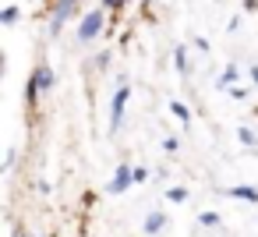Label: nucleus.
<instances>
[{"label":"nucleus","instance_id":"obj_12","mask_svg":"<svg viewBox=\"0 0 258 237\" xmlns=\"http://www.w3.org/2000/svg\"><path fill=\"white\" fill-rule=\"evenodd\" d=\"M18 18H22V11H18V8H4V15H0V22H4V25H15Z\"/></svg>","mask_w":258,"mask_h":237},{"label":"nucleus","instance_id":"obj_18","mask_svg":"<svg viewBox=\"0 0 258 237\" xmlns=\"http://www.w3.org/2000/svg\"><path fill=\"white\" fill-rule=\"evenodd\" d=\"M131 0H103V8H127Z\"/></svg>","mask_w":258,"mask_h":237},{"label":"nucleus","instance_id":"obj_9","mask_svg":"<svg viewBox=\"0 0 258 237\" xmlns=\"http://www.w3.org/2000/svg\"><path fill=\"white\" fill-rule=\"evenodd\" d=\"M233 82H237V64H226V71L219 75V89L226 92V85H233Z\"/></svg>","mask_w":258,"mask_h":237},{"label":"nucleus","instance_id":"obj_2","mask_svg":"<svg viewBox=\"0 0 258 237\" xmlns=\"http://www.w3.org/2000/svg\"><path fill=\"white\" fill-rule=\"evenodd\" d=\"M50 89H57V75L50 71V64H36L32 78H29V89H25V99L32 103L36 92H50Z\"/></svg>","mask_w":258,"mask_h":237},{"label":"nucleus","instance_id":"obj_5","mask_svg":"<svg viewBox=\"0 0 258 237\" xmlns=\"http://www.w3.org/2000/svg\"><path fill=\"white\" fill-rule=\"evenodd\" d=\"M135 184V166H127V163H120L117 170H113V177H110V184H106V191L110 195H120V191H127Z\"/></svg>","mask_w":258,"mask_h":237},{"label":"nucleus","instance_id":"obj_3","mask_svg":"<svg viewBox=\"0 0 258 237\" xmlns=\"http://www.w3.org/2000/svg\"><path fill=\"white\" fill-rule=\"evenodd\" d=\"M53 4H57V8H53V15H50V25H46V32H50V36H60L64 22L78 15V0H53Z\"/></svg>","mask_w":258,"mask_h":237},{"label":"nucleus","instance_id":"obj_10","mask_svg":"<svg viewBox=\"0 0 258 237\" xmlns=\"http://www.w3.org/2000/svg\"><path fill=\"white\" fill-rule=\"evenodd\" d=\"M170 110H173V117H177V121H184V124H191V110H187L184 103H177V99H170Z\"/></svg>","mask_w":258,"mask_h":237},{"label":"nucleus","instance_id":"obj_6","mask_svg":"<svg viewBox=\"0 0 258 237\" xmlns=\"http://www.w3.org/2000/svg\"><path fill=\"white\" fill-rule=\"evenodd\" d=\"M230 198H244V202H258V188H247V184H237L226 191Z\"/></svg>","mask_w":258,"mask_h":237},{"label":"nucleus","instance_id":"obj_16","mask_svg":"<svg viewBox=\"0 0 258 237\" xmlns=\"http://www.w3.org/2000/svg\"><path fill=\"white\" fill-rule=\"evenodd\" d=\"M149 181V170L145 166H135V184H145Z\"/></svg>","mask_w":258,"mask_h":237},{"label":"nucleus","instance_id":"obj_22","mask_svg":"<svg viewBox=\"0 0 258 237\" xmlns=\"http://www.w3.org/2000/svg\"><path fill=\"white\" fill-rule=\"evenodd\" d=\"M254 113H258V110H254Z\"/></svg>","mask_w":258,"mask_h":237},{"label":"nucleus","instance_id":"obj_1","mask_svg":"<svg viewBox=\"0 0 258 237\" xmlns=\"http://www.w3.org/2000/svg\"><path fill=\"white\" fill-rule=\"evenodd\" d=\"M103 25H106V11H103V8L85 11L82 22H78V39H82V43H92V39L103 32Z\"/></svg>","mask_w":258,"mask_h":237},{"label":"nucleus","instance_id":"obj_21","mask_svg":"<svg viewBox=\"0 0 258 237\" xmlns=\"http://www.w3.org/2000/svg\"><path fill=\"white\" fill-rule=\"evenodd\" d=\"M15 237H29V233H22V230H18V233H15Z\"/></svg>","mask_w":258,"mask_h":237},{"label":"nucleus","instance_id":"obj_13","mask_svg":"<svg viewBox=\"0 0 258 237\" xmlns=\"http://www.w3.org/2000/svg\"><path fill=\"white\" fill-rule=\"evenodd\" d=\"M177 149H180V138H173V135H170V138H163V152H170V156H173Z\"/></svg>","mask_w":258,"mask_h":237},{"label":"nucleus","instance_id":"obj_8","mask_svg":"<svg viewBox=\"0 0 258 237\" xmlns=\"http://www.w3.org/2000/svg\"><path fill=\"white\" fill-rule=\"evenodd\" d=\"M173 68H177L180 75H187V71H191V61H187V50H184V46H177V50H173Z\"/></svg>","mask_w":258,"mask_h":237},{"label":"nucleus","instance_id":"obj_7","mask_svg":"<svg viewBox=\"0 0 258 237\" xmlns=\"http://www.w3.org/2000/svg\"><path fill=\"white\" fill-rule=\"evenodd\" d=\"M163 226H166V216H163V212H149V219H145L142 230H145V233H159Z\"/></svg>","mask_w":258,"mask_h":237},{"label":"nucleus","instance_id":"obj_14","mask_svg":"<svg viewBox=\"0 0 258 237\" xmlns=\"http://www.w3.org/2000/svg\"><path fill=\"white\" fill-rule=\"evenodd\" d=\"M166 198H170V202H184V198H187V188H170Z\"/></svg>","mask_w":258,"mask_h":237},{"label":"nucleus","instance_id":"obj_15","mask_svg":"<svg viewBox=\"0 0 258 237\" xmlns=\"http://www.w3.org/2000/svg\"><path fill=\"white\" fill-rule=\"evenodd\" d=\"M198 223H202V226H219V216H216V212H202Z\"/></svg>","mask_w":258,"mask_h":237},{"label":"nucleus","instance_id":"obj_11","mask_svg":"<svg viewBox=\"0 0 258 237\" xmlns=\"http://www.w3.org/2000/svg\"><path fill=\"white\" fill-rule=\"evenodd\" d=\"M237 138H240V145L258 149V138H254V131H251V128H237Z\"/></svg>","mask_w":258,"mask_h":237},{"label":"nucleus","instance_id":"obj_17","mask_svg":"<svg viewBox=\"0 0 258 237\" xmlns=\"http://www.w3.org/2000/svg\"><path fill=\"white\" fill-rule=\"evenodd\" d=\"M230 96H233V99H247V89H240V85H230Z\"/></svg>","mask_w":258,"mask_h":237},{"label":"nucleus","instance_id":"obj_19","mask_svg":"<svg viewBox=\"0 0 258 237\" xmlns=\"http://www.w3.org/2000/svg\"><path fill=\"white\" fill-rule=\"evenodd\" d=\"M244 8L247 11H258V0H244Z\"/></svg>","mask_w":258,"mask_h":237},{"label":"nucleus","instance_id":"obj_20","mask_svg":"<svg viewBox=\"0 0 258 237\" xmlns=\"http://www.w3.org/2000/svg\"><path fill=\"white\" fill-rule=\"evenodd\" d=\"M251 82L258 85V64H251Z\"/></svg>","mask_w":258,"mask_h":237},{"label":"nucleus","instance_id":"obj_4","mask_svg":"<svg viewBox=\"0 0 258 237\" xmlns=\"http://www.w3.org/2000/svg\"><path fill=\"white\" fill-rule=\"evenodd\" d=\"M127 99H131V89H127V85H120V89L113 92V99H110V135H117V131H120V124H124V106H127Z\"/></svg>","mask_w":258,"mask_h":237}]
</instances>
